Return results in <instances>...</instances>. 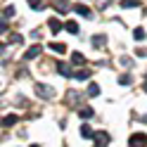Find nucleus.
<instances>
[{
	"label": "nucleus",
	"instance_id": "15",
	"mask_svg": "<svg viewBox=\"0 0 147 147\" xmlns=\"http://www.w3.org/2000/svg\"><path fill=\"white\" fill-rule=\"evenodd\" d=\"M67 31L69 33H78V24L76 22H67Z\"/></svg>",
	"mask_w": 147,
	"mask_h": 147
},
{
	"label": "nucleus",
	"instance_id": "19",
	"mask_svg": "<svg viewBox=\"0 0 147 147\" xmlns=\"http://www.w3.org/2000/svg\"><path fill=\"white\" fill-rule=\"evenodd\" d=\"M29 5L33 7V10H43V7H45V5L40 3V0H29Z\"/></svg>",
	"mask_w": 147,
	"mask_h": 147
},
{
	"label": "nucleus",
	"instance_id": "1",
	"mask_svg": "<svg viewBox=\"0 0 147 147\" xmlns=\"http://www.w3.org/2000/svg\"><path fill=\"white\" fill-rule=\"evenodd\" d=\"M128 145H131V147H145V145H147V138H145L142 133H135V135H131Z\"/></svg>",
	"mask_w": 147,
	"mask_h": 147
},
{
	"label": "nucleus",
	"instance_id": "9",
	"mask_svg": "<svg viewBox=\"0 0 147 147\" xmlns=\"http://www.w3.org/2000/svg\"><path fill=\"white\" fill-rule=\"evenodd\" d=\"M50 48H52L55 52H59V55H64V52H67V45H64V43H52Z\"/></svg>",
	"mask_w": 147,
	"mask_h": 147
},
{
	"label": "nucleus",
	"instance_id": "2",
	"mask_svg": "<svg viewBox=\"0 0 147 147\" xmlns=\"http://www.w3.org/2000/svg\"><path fill=\"white\" fill-rule=\"evenodd\" d=\"M36 93H38L40 97H45V100H50V97L55 95V90H52L50 86H36Z\"/></svg>",
	"mask_w": 147,
	"mask_h": 147
},
{
	"label": "nucleus",
	"instance_id": "21",
	"mask_svg": "<svg viewBox=\"0 0 147 147\" xmlns=\"http://www.w3.org/2000/svg\"><path fill=\"white\" fill-rule=\"evenodd\" d=\"M12 14H14V7H7V10H5V14H3V17H12Z\"/></svg>",
	"mask_w": 147,
	"mask_h": 147
},
{
	"label": "nucleus",
	"instance_id": "4",
	"mask_svg": "<svg viewBox=\"0 0 147 147\" xmlns=\"http://www.w3.org/2000/svg\"><path fill=\"white\" fill-rule=\"evenodd\" d=\"M40 52H43V48H40V45H33V48H29V50L24 52V59H36Z\"/></svg>",
	"mask_w": 147,
	"mask_h": 147
},
{
	"label": "nucleus",
	"instance_id": "17",
	"mask_svg": "<svg viewBox=\"0 0 147 147\" xmlns=\"http://www.w3.org/2000/svg\"><path fill=\"white\" fill-rule=\"evenodd\" d=\"M93 45H95V48H102V45H105V36H95V38H93Z\"/></svg>",
	"mask_w": 147,
	"mask_h": 147
},
{
	"label": "nucleus",
	"instance_id": "12",
	"mask_svg": "<svg viewBox=\"0 0 147 147\" xmlns=\"http://www.w3.org/2000/svg\"><path fill=\"white\" fill-rule=\"evenodd\" d=\"M97 93H100V86H97V83H90V86H88V95H90V97H95Z\"/></svg>",
	"mask_w": 147,
	"mask_h": 147
},
{
	"label": "nucleus",
	"instance_id": "3",
	"mask_svg": "<svg viewBox=\"0 0 147 147\" xmlns=\"http://www.w3.org/2000/svg\"><path fill=\"white\" fill-rule=\"evenodd\" d=\"M74 12H76L78 17H86V19H90V17H93L90 7H86V5H74Z\"/></svg>",
	"mask_w": 147,
	"mask_h": 147
},
{
	"label": "nucleus",
	"instance_id": "7",
	"mask_svg": "<svg viewBox=\"0 0 147 147\" xmlns=\"http://www.w3.org/2000/svg\"><path fill=\"white\" fill-rule=\"evenodd\" d=\"M57 71L62 74V76H71V69H69V64H62V62H59V64H57Z\"/></svg>",
	"mask_w": 147,
	"mask_h": 147
},
{
	"label": "nucleus",
	"instance_id": "10",
	"mask_svg": "<svg viewBox=\"0 0 147 147\" xmlns=\"http://www.w3.org/2000/svg\"><path fill=\"white\" fill-rule=\"evenodd\" d=\"M71 62H74V64H86V57H83L81 52H74V55H71Z\"/></svg>",
	"mask_w": 147,
	"mask_h": 147
},
{
	"label": "nucleus",
	"instance_id": "18",
	"mask_svg": "<svg viewBox=\"0 0 147 147\" xmlns=\"http://www.w3.org/2000/svg\"><path fill=\"white\" fill-rule=\"evenodd\" d=\"M17 121H19V116H7L5 121H3V126H14Z\"/></svg>",
	"mask_w": 147,
	"mask_h": 147
},
{
	"label": "nucleus",
	"instance_id": "16",
	"mask_svg": "<svg viewBox=\"0 0 147 147\" xmlns=\"http://www.w3.org/2000/svg\"><path fill=\"white\" fill-rule=\"evenodd\" d=\"M119 83H121V86H131V83H133V78L128 76V74H123V76L119 78Z\"/></svg>",
	"mask_w": 147,
	"mask_h": 147
},
{
	"label": "nucleus",
	"instance_id": "8",
	"mask_svg": "<svg viewBox=\"0 0 147 147\" xmlns=\"http://www.w3.org/2000/svg\"><path fill=\"white\" fill-rule=\"evenodd\" d=\"M74 78H76V81H88L90 78V71H86V69L83 71H76V74H74Z\"/></svg>",
	"mask_w": 147,
	"mask_h": 147
},
{
	"label": "nucleus",
	"instance_id": "14",
	"mask_svg": "<svg viewBox=\"0 0 147 147\" xmlns=\"http://www.w3.org/2000/svg\"><path fill=\"white\" fill-rule=\"evenodd\" d=\"M81 138H93V131H90V126H81Z\"/></svg>",
	"mask_w": 147,
	"mask_h": 147
},
{
	"label": "nucleus",
	"instance_id": "11",
	"mask_svg": "<svg viewBox=\"0 0 147 147\" xmlns=\"http://www.w3.org/2000/svg\"><path fill=\"white\" fill-rule=\"evenodd\" d=\"M78 116H81V119H90V116H93V109H90V107L78 109Z\"/></svg>",
	"mask_w": 147,
	"mask_h": 147
},
{
	"label": "nucleus",
	"instance_id": "5",
	"mask_svg": "<svg viewBox=\"0 0 147 147\" xmlns=\"http://www.w3.org/2000/svg\"><path fill=\"white\" fill-rule=\"evenodd\" d=\"M95 145H97V147H107V145H109V135H107V133H100V135L95 138Z\"/></svg>",
	"mask_w": 147,
	"mask_h": 147
},
{
	"label": "nucleus",
	"instance_id": "6",
	"mask_svg": "<svg viewBox=\"0 0 147 147\" xmlns=\"http://www.w3.org/2000/svg\"><path fill=\"white\" fill-rule=\"evenodd\" d=\"M48 26H50V31H52V33H57V31L62 29V22H59V19H50Z\"/></svg>",
	"mask_w": 147,
	"mask_h": 147
},
{
	"label": "nucleus",
	"instance_id": "13",
	"mask_svg": "<svg viewBox=\"0 0 147 147\" xmlns=\"http://www.w3.org/2000/svg\"><path fill=\"white\" fill-rule=\"evenodd\" d=\"M140 0H121V7H138Z\"/></svg>",
	"mask_w": 147,
	"mask_h": 147
},
{
	"label": "nucleus",
	"instance_id": "20",
	"mask_svg": "<svg viewBox=\"0 0 147 147\" xmlns=\"http://www.w3.org/2000/svg\"><path fill=\"white\" fill-rule=\"evenodd\" d=\"M133 36H135V40H142V38H145V31H142V29H135Z\"/></svg>",
	"mask_w": 147,
	"mask_h": 147
}]
</instances>
